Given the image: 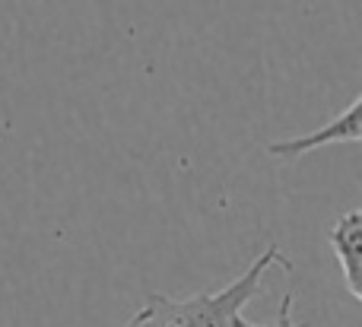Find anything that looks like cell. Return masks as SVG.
Masks as SVG:
<instances>
[{"mask_svg":"<svg viewBox=\"0 0 362 327\" xmlns=\"http://www.w3.org/2000/svg\"><path fill=\"white\" fill-rule=\"evenodd\" d=\"M270 267L289 270V261L283 258L280 245H267L245 267V273H238L223 290H206L185 299L153 292L124 327H232V321L245 311V305L261 292V283Z\"/></svg>","mask_w":362,"mask_h":327,"instance_id":"cell-1","label":"cell"},{"mask_svg":"<svg viewBox=\"0 0 362 327\" xmlns=\"http://www.w3.org/2000/svg\"><path fill=\"white\" fill-rule=\"evenodd\" d=\"M362 99H353L337 118H331L325 127L302 137H286V140H274L267 143V153L276 159H302L312 150H325L334 143H359V131H362Z\"/></svg>","mask_w":362,"mask_h":327,"instance_id":"cell-2","label":"cell"},{"mask_svg":"<svg viewBox=\"0 0 362 327\" xmlns=\"http://www.w3.org/2000/svg\"><path fill=\"white\" fill-rule=\"evenodd\" d=\"M327 242L344 273L346 292L362 302V210L353 207L344 216H337V222L327 229Z\"/></svg>","mask_w":362,"mask_h":327,"instance_id":"cell-3","label":"cell"},{"mask_svg":"<svg viewBox=\"0 0 362 327\" xmlns=\"http://www.w3.org/2000/svg\"><path fill=\"white\" fill-rule=\"evenodd\" d=\"M293 292H286L283 296V302H280V309H276V318L270 324H255V321H248L245 315H238L235 321H232V327H296V318H293Z\"/></svg>","mask_w":362,"mask_h":327,"instance_id":"cell-4","label":"cell"}]
</instances>
